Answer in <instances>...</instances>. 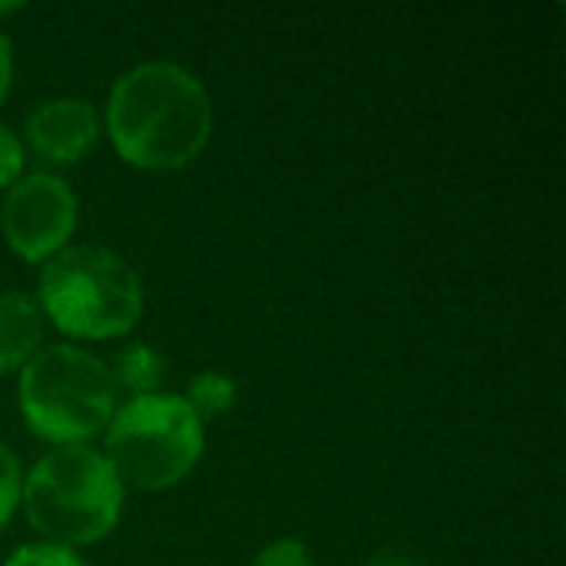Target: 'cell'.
I'll list each match as a JSON object with an SVG mask.
<instances>
[{
  "label": "cell",
  "instance_id": "6da1fadb",
  "mask_svg": "<svg viewBox=\"0 0 566 566\" xmlns=\"http://www.w3.org/2000/svg\"><path fill=\"white\" fill-rule=\"evenodd\" d=\"M103 123L123 163L149 172L182 169L212 136V99L186 66L149 60L113 83Z\"/></svg>",
  "mask_w": 566,
  "mask_h": 566
},
{
  "label": "cell",
  "instance_id": "7a4b0ae2",
  "mask_svg": "<svg viewBox=\"0 0 566 566\" xmlns=\"http://www.w3.org/2000/svg\"><path fill=\"white\" fill-rule=\"evenodd\" d=\"M36 305L63 335L109 342L139 325L146 289L119 252L106 245H66L43 262Z\"/></svg>",
  "mask_w": 566,
  "mask_h": 566
},
{
  "label": "cell",
  "instance_id": "3957f363",
  "mask_svg": "<svg viewBox=\"0 0 566 566\" xmlns=\"http://www.w3.org/2000/svg\"><path fill=\"white\" fill-rule=\"evenodd\" d=\"M123 481L86 444H66L46 451L23 478L20 504L30 527L60 547H90L109 537L123 514Z\"/></svg>",
  "mask_w": 566,
  "mask_h": 566
},
{
  "label": "cell",
  "instance_id": "277c9868",
  "mask_svg": "<svg viewBox=\"0 0 566 566\" xmlns=\"http://www.w3.org/2000/svg\"><path fill=\"white\" fill-rule=\"evenodd\" d=\"M20 411L33 434L66 448L106 431L116 415L109 365L76 345H46L20 371Z\"/></svg>",
  "mask_w": 566,
  "mask_h": 566
},
{
  "label": "cell",
  "instance_id": "5b68a950",
  "mask_svg": "<svg viewBox=\"0 0 566 566\" xmlns=\"http://www.w3.org/2000/svg\"><path fill=\"white\" fill-rule=\"evenodd\" d=\"M103 458L136 491H166L189 478L206 448V424L182 395H143L116 408Z\"/></svg>",
  "mask_w": 566,
  "mask_h": 566
},
{
  "label": "cell",
  "instance_id": "8992f818",
  "mask_svg": "<svg viewBox=\"0 0 566 566\" xmlns=\"http://www.w3.org/2000/svg\"><path fill=\"white\" fill-rule=\"evenodd\" d=\"M76 192L53 172L20 176L0 206V229L7 245L33 265L50 262L63 252L76 232Z\"/></svg>",
  "mask_w": 566,
  "mask_h": 566
},
{
  "label": "cell",
  "instance_id": "52a82bcc",
  "mask_svg": "<svg viewBox=\"0 0 566 566\" xmlns=\"http://www.w3.org/2000/svg\"><path fill=\"white\" fill-rule=\"evenodd\" d=\"M99 136L96 109L80 96H56L27 116V143L53 166L80 163Z\"/></svg>",
  "mask_w": 566,
  "mask_h": 566
},
{
  "label": "cell",
  "instance_id": "ba28073f",
  "mask_svg": "<svg viewBox=\"0 0 566 566\" xmlns=\"http://www.w3.org/2000/svg\"><path fill=\"white\" fill-rule=\"evenodd\" d=\"M43 312L27 292L0 295V375H20L23 365L40 352Z\"/></svg>",
  "mask_w": 566,
  "mask_h": 566
},
{
  "label": "cell",
  "instance_id": "9c48e42d",
  "mask_svg": "<svg viewBox=\"0 0 566 566\" xmlns=\"http://www.w3.org/2000/svg\"><path fill=\"white\" fill-rule=\"evenodd\" d=\"M163 371H166V361H163V355L153 345H129L109 365L116 391L123 388L129 398L156 395L159 385H163Z\"/></svg>",
  "mask_w": 566,
  "mask_h": 566
},
{
  "label": "cell",
  "instance_id": "30bf717a",
  "mask_svg": "<svg viewBox=\"0 0 566 566\" xmlns=\"http://www.w3.org/2000/svg\"><path fill=\"white\" fill-rule=\"evenodd\" d=\"M182 398H186V405L196 411V418L206 424V421H212V418H219V415H226V411L235 408L239 385H235L226 371L209 368V371H202V375H196V378L189 381V391H186Z\"/></svg>",
  "mask_w": 566,
  "mask_h": 566
},
{
  "label": "cell",
  "instance_id": "8fae6325",
  "mask_svg": "<svg viewBox=\"0 0 566 566\" xmlns=\"http://www.w3.org/2000/svg\"><path fill=\"white\" fill-rule=\"evenodd\" d=\"M3 566H90L76 551L70 547H60V544H27V547H17L10 554V560Z\"/></svg>",
  "mask_w": 566,
  "mask_h": 566
},
{
  "label": "cell",
  "instance_id": "7c38bea8",
  "mask_svg": "<svg viewBox=\"0 0 566 566\" xmlns=\"http://www.w3.org/2000/svg\"><path fill=\"white\" fill-rule=\"evenodd\" d=\"M20 491H23L20 464H17V458L10 454V448L0 441V531H3V524L13 517V511H17Z\"/></svg>",
  "mask_w": 566,
  "mask_h": 566
},
{
  "label": "cell",
  "instance_id": "4fadbf2b",
  "mask_svg": "<svg viewBox=\"0 0 566 566\" xmlns=\"http://www.w3.org/2000/svg\"><path fill=\"white\" fill-rule=\"evenodd\" d=\"M252 566H315V560H312V551L302 541L282 537V541L265 544Z\"/></svg>",
  "mask_w": 566,
  "mask_h": 566
},
{
  "label": "cell",
  "instance_id": "5bb4252c",
  "mask_svg": "<svg viewBox=\"0 0 566 566\" xmlns=\"http://www.w3.org/2000/svg\"><path fill=\"white\" fill-rule=\"evenodd\" d=\"M23 159H27V149L20 136L0 126V189H10L23 176Z\"/></svg>",
  "mask_w": 566,
  "mask_h": 566
},
{
  "label": "cell",
  "instance_id": "9a60e30c",
  "mask_svg": "<svg viewBox=\"0 0 566 566\" xmlns=\"http://www.w3.org/2000/svg\"><path fill=\"white\" fill-rule=\"evenodd\" d=\"M10 83H13V43H10V36L0 30V103H3V96L10 93Z\"/></svg>",
  "mask_w": 566,
  "mask_h": 566
},
{
  "label": "cell",
  "instance_id": "2e32d148",
  "mask_svg": "<svg viewBox=\"0 0 566 566\" xmlns=\"http://www.w3.org/2000/svg\"><path fill=\"white\" fill-rule=\"evenodd\" d=\"M368 566H418L408 554H381V557H375Z\"/></svg>",
  "mask_w": 566,
  "mask_h": 566
}]
</instances>
